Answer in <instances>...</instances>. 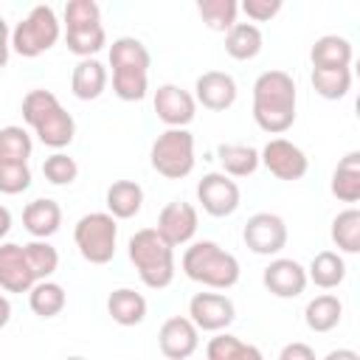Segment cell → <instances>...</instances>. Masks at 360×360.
Returning <instances> with one entry per match:
<instances>
[{
    "instance_id": "obj_24",
    "label": "cell",
    "mask_w": 360,
    "mask_h": 360,
    "mask_svg": "<svg viewBox=\"0 0 360 360\" xmlns=\"http://www.w3.org/2000/svg\"><path fill=\"white\" fill-rule=\"evenodd\" d=\"M343 278H346V262L340 253L321 250L312 256V262L307 267V281H312L321 290H335L343 284Z\"/></svg>"
},
{
    "instance_id": "obj_11",
    "label": "cell",
    "mask_w": 360,
    "mask_h": 360,
    "mask_svg": "<svg viewBox=\"0 0 360 360\" xmlns=\"http://www.w3.org/2000/svg\"><path fill=\"white\" fill-rule=\"evenodd\" d=\"M239 200H242V191L236 180L222 172H208L197 183V202L211 217H231L239 208Z\"/></svg>"
},
{
    "instance_id": "obj_23",
    "label": "cell",
    "mask_w": 360,
    "mask_h": 360,
    "mask_svg": "<svg viewBox=\"0 0 360 360\" xmlns=\"http://www.w3.org/2000/svg\"><path fill=\"white\" fill-rule=\"evenodd\" d=\"M107 214L112 219H132L143 205V188L135 180H115L107 188Z\"/></svg>"
},
{
    "instance_id": "obj_33",
    "label": "cell",
    "mask_w": 360,
    "mask_h": 360,
    "mask_svg": "<svg viewBox=\"0 0 360 360\" xmlns=\"http://www.w3.org/2000/svg\"><path fill=\"white\" fill-rule=\"evenodd\" d=\"M197 14L202 17V22L211 31H231L236 25L239 3L236 0H200L197 3Z\"/></svg>"
},
{
    "instance_id": "obj_28",
    "label": "cell",
    "mask_w": 360,
    "mask_h": 360,
    "mask_svg": "<svg viewBox=\"0 0 360 360\" xmlns=\"http://www.w3.org/2000/svg\"><path fill=\"white\" fill-rule=\"evenodd\" d=\"M217 160L222 166V174L228 177H248L259 169V152L245 143H219Z\"/></svg>"
},
{
    "instance_id": "obj_3",
    "label": "cell",
    "mask_w": 360,
    "mask_h": 360,
    "mask_svg": "<svg viewBox=\"0 0 360 360\" xmlns=\"http://www.w3.org/2000/svg\"><path fill=\"white\" fill-rule=\"evenodd\" d=\"M22 121L37 132V138L62 152L73 135H76V121L73 115L59 104V98L51 90H28L22 98Z\"/></svg>"
},
{
    "instance_id": "obj_47",
    "label": "cell",
    "mask_w": 360,
    "mask_h": 360,
    "mask_svg": "<svg viewBox=\"0 0 360 360\" xmlns=\"http://www.w3.org/2000/svg\"><path fill=\"white\" fill-rule=\"evenodd\" d=\"M65 360H84V357H76V354H73V357H65Z\"/></svg>"
},
{
    "instance_id": "obj_42",
    "label": "cell",
    "mask_w": 360,
    "mask_h": 360,
    "mask_svg": "<svg viewBox=\"0 0 360 360\" xmlns=\"http://www.w3.org/2000/svg\"><path fill=\"white\" fill-rule=\"evenodd\" d=\"M323 360H360V354L354 349H332Z\"/></svg>"
},
{
    "instance_id": "obj_17",
    "label": "cell",
    "mask_w": 360,
    "mask_h": 360,
    "mask_svg": "<svg viewBox=\"0 0 360 360\" xmlns=\"http://www.w3.org/2000/svg\"><path fill=\"white\" fill-rule=\"evenodd\" d=\"M236 93V79L225 70H205L194 82V101L214 112H225L228 107H233Z\"/></svg>"
},
{
    "instance_id": "obj_40",
    "label": "cell",
    "mask_w": 360,
    "mask_h": 360,
    "mask_svg": "<svg viewBox=\"0 0 360 360\" xmlns=\"http://www.w3.org/2000/svg\"><path fill=\"white\" fill-rule=\"evenodd\" d=\"M239 8L248 14V20L267 22L281 11V0H245V3H239Z\"/></svg>"
},
{
    "instance_id": "obj_36",
    "label": "cell",
    "mask_w": 360,
    "mask_h": 360,
    "mask_svg": "<svg viewBox=\"0 0 360 360\" xmlns=\"http://www.w3.org/2000/svg\"><path fill=\"white\" fill-rule=\"evenodd\" d=\"M34 152V141L22 127H3L0 129V160L8 163H28Z\"/></svg>"
},
{
    "instance_id": "obj_32",
    "label": "cell",
    "mask_w": 360,
    "mask_h": 360,
    "mask_svg": "<svg viewBox=\"0 0 360 360\" xmlns=\"http://www.w3.org/2000/svg\"><path fill=\"white\" fill-rule=\"evenodd\" d=\"M65 42L68 51L82 56V59H93V53H98L107 45V31L104 25H87V28H68L65 31Z\"/></svg>"
},
{
    "instance_id": "obj_6",
    "label": "cell",
    "mask_w": 360,
    "mask_h": 360,
    "mask_svg": "<svg viewBox=\"0 0 360 360\" xmlns=\"http://www.w3.org/2000/svg\"><path fill=\"white\" fill-rule=\"evenodd\" d=\"M62 25L51 6H34L11 31V48L22 59H37L59 42Z\"/></svg>"
},
{
    "instance_id": "obj_38",
    "label": "cell",
    "mask_w": 360,
    "mask_h": 360,
    "mask_svg": "<svg viewBox=\"0 0 360 360\" xmlns=\"http://www.w3.org/2000/svg\"><path fill=\"white\" fill-rule=\"evenodd\" d=\"M101 25V8L93 0H70L65 6V31L68 28H87Z\"/></svg>"
},
{
    "instance_id": "obj_13",
    "label": "cell",
    "mask_w": 360,
    "mask_h": 360,
    "mask_svg": "<svg viewBox=\"0 0 360 360\" xmlns=\"http://www.w3.org/2000/svg\"><path fill=\"white\" fill-rule=\"evenodd\" d=\"M155 112L169 129H186L197 115V101L180 84H160L155 90Z\"/></svg>"
},
{
    "instance_id": "obj_29",
    "label": "cell",
    "mask_w": 360,
    "mask_h": 360,
    "mask_svg": "<svg viewBox=\"0 0 360 360\" xmlns=\"http://www.w3.org/2000/svg\"><path fill=\"white\" fill-rule=\"evenodd\" d=\"M68 304V295H65V287L45 278V281H37L31 290H28V307L34 315L39 318H56Z\"/></svg>"
},
{
    "instance_id": "obj_19",
    "label": "cell",
    "mask_w": 360,
    "mask_h": 360,
    "mask_svg": "<svg viewBox=\"0 0 360 360\" xmlns=\"http://www.w3.org/2000/svg\"><path fill=\"white\" fill-rule=\"evenodd\" d=\"M309 59H312V68L318 70H346L354 59V48L346 37L323 34L309 48Z\"/></svg>"
},
{
    "instance_id": "obj_43",
    "label": "cell",
    "mask_w": 360,
    "mask_h": 360,
    "mask_svg": "<svg viewBox=\"0 0 360 360\" xmlns=\"http://www.w3.org/2000/svg\"><path fill=\"white\" fill-rule=\"evenodd\" d=\"M3 51H11V31H8V22L0 17V53Z\"/></svg>"
},
{
    "instance_id": "obj_37",
    "label": "cell",
    "mask_w": 360,
    "mask_h": 360,
    "mask_svg": "<svg viewBox=\"0 0 360 360\" xmlns=\"http://www.w3.org/2000/svg\"><path fill=\"white\" fill-rule=\"evenodd\" d=\"M42 174H45V180L53 183V186H70V183L79 177V166H76V160H73L70 155L53 152V155H48V158L42 160Z\"/></svg>"
},
{
    "instance_id": "obj_9",
    "label": "cell",
    "mask_w": 360,
    "mask_h": 360,
    "mask_svg": "<svg viewBox=\"0 0 360 360\" xmlns=\"http://www.w3.org/2000/svg\"><path fill=\"white\" fill-rule=\"evenodd\" d=\"M242 239L256 256H278L287 248V222L278 214L259 211L245 222Z\"/></svg>"
},
{
    "instance_id": "obj_1",
    "label": "cell",
    "mask_w": 360,
    "mask_h": 360,
    "mask_svg": "<svg viewBox=\"0 0 360 360\" xmlns=\"http://www.w3.org/2000/svg\"><path fill=\"white\" fill-rule=\"evenodd\" d=\"M298 90L287 70H264L253 82V121L262 132L281 135L295 124Z\"/></svg>"
},
{
    "instance_id": "obj_16",
    "label": "cell",
    "mask_w": 360,
    "mask_h": 360,
    "mask_svg": "<svg viewBox=\"0 0 360 360\" xmlns=\"http://www.w3.org/2000/svg\"><path fill=\"white\" fill-rule=\"evenodd\" d=\"M262 284L276 298H298L307 290V267L298 264L295 259H281L278 256L264 267Z\"/></svg>"
},
{
    "instance_id": "obj_4",
    "label": "cell",
    "mask_w": 360,
    "mask_h": 360,
    "mask_svg": "<svg viewBox=\"0 0 360 360\" xmlns=\"http://www.w3.org/2000/svg\"><path fill=\"white\" fill-rule=\"evenodd\" d=\"M127 253L149 290H163L174 281V248L155 228L135 231L129 236Z\"/></svg>"
},
{
    "instance_id": "obj_30",
    "label": "cell",
    "mask_w": 360,
    "mask_h": 360,
    "mask_svg": "<svg viewBox=\"0 0 360 360\" xmlns=\"http://www.w3.org/2000/svg\"><path fill=\"white\" fill-rule=\"evenodd\" d=\"M205 360H264V354L253 343L239 340L236 335L217 332L205 346Z\"/></svg>"
},
{
    "instance_id": "obj_7",
    "label": "cell",
    "mask_w": 360,
    "mask_h": 360,
    "mask_svg": "<svg viewBox=\"0 0 360 360\" xmlns=\"http://www.w3.org/2000/svg\"><path fill=\"white\" fill-rule=\"evenodd\" d=\"M194 135L188 129H166L152 141L149 163L166 180H183L194 169Z\"/></svg>"
},
{
    "instance_id": "obj_31",
    "label": "cell",
    "mask_w": 360,
    "mask_h": 360,
    "mask_svg": "<svg viewBox=\"0 0 360 360\" xmlns=\"http://www.w3.org/2000/svg\"><path fill=\"white\" fill-rule=\"evenodd\" d=\"M332 242L338 245L340 253H360V211L346 208L332 219Z\"/></svg>"
},
{
    "instance_id": "obj_25",
    "label": "cell",
    "mask_w": 360,
    "mask_h": 360,
    "mask_svg": "<svg viewBox=\"0 0 360 360\" xmlns=\"http://www.w3.org/2000/svg\"><path fill=\"white\" fill-rule=\"evenodd\" d=\"M329 188L340 202H357L360 200V152H346L340 158L338 169L332 172Z\"/></svg>"
},
{
    "instance_id": "obj_2",
    "label": "cell",
    "mask_w": 360,
    "mask_h": 360,
    "mask_svg": "<svg viewBox=\"0 0 360 360\" xmlns=\"http://www.w3.org/2000/svg\"><path fill=\"white\" fill-rule=\"evenodd\" d=\"M112 65V93L121 101H141L149 90V65L152 56L146 45L135 37H118L110 45Z\"/></svg>"
},
{
    "instance_id": "obj_22",
    "label": "cell",
    "mask_w": 360,
    "mask_h": 360,
    "mask_svg": "<svg viewBox=\"0 0 360 360\" xmlns=\"http://www.w3.org/2000/svg\"><path fill=\"white\" fill-rule=\"evenodd\" d=\"M107 87V68L98 59H79L70 76V90L79 101H93Z\"/></svg>"
},
{
    "instance_id": "obj_45",
    "label": "cell",
    "mask_w": 360,
    "mask_h": 360,
    "mask_svg": "<svg viewBox=\"0 0 360 360\" xmlns=\"http://www.w3.org/2000/svg\"><path fill=\"white\" fill-rule=\"evenodd\" d=\"M8 321H11V301L0 292V329H3Z\"/></svg>"
},
{
    "instance_id": "obj_27",
    "label": "cell",
    "mask_w": 360,
    "mask_h": 360,
    "mask_svg": "<svg viewBox=\"0 0 360 360\" xmlns=\"http://www.w3.org/2000/svg\"><path fill=\"white\" fill-rule=\"evenodd\" d=\"M343 318V304L338 295H315L307 307H304V323L312 329V332H332Z\"/></svg>"
},
{
    "instance_id": "obj_41",
    "label": "cell",
    "mask_w": 360,
    "mask_h": 360,
    "mask_svg": "<svg viewBox=\"0 0 360 360\" xmlns=\"http://www.w3.org/2000/svg\"><path fill=\"white\" fill-rule=\"evenodd\" d=\"M278 360H315V349H312L309 343L292 340V343H287V346L278 352Z\"/></svg>"
},
{
    "instance_id": "obj_26",
    "label": "cell",
    "mask_w": 360,
    "mask_h": 360,
    "mask_svg": "<svg viewBox=\"0 0 360 360\" xmlns=\"http://www.w3.org/2000/svg\"><path fill=\"white\" fill-rule=\"evenodd\" d=\"M262 31L259 25L253 22H236L228 34H225V53L236 62H248V59H256L262 53Z\"/></svg>"
},
{
    "instance_id": "obj_15",
    "label": "cell",
    "mask_w": 360,
    "mask_h": 360,
    "mask_svg": "<svg viewBox=\"0 0 360 360\" xmlns=\"http://www.w3.org/2000/svg\"><path fill=\"white\" fill-rule=\"evenodd\" d=\"M158 346L169 360H188L200 346V329L186 315H172L158 332Z\"/></svg>"
},
{
    "instance_id": "obj_8",
    "label": "cell",
    "mask_w": 360,
    "mask_h": 360,
    "mask_svg": "<svg viewBox=\"0 0 360 360\" xmlns=\"http://www.w3.org/2000/svg\"><path fill=\"white\" fill-rule=\"evenodd\" d=\"M73 242L84 262L90 264H107L115 256L118 242V225L107 211H90L79 217L73 228Z\"/></svg>"
},
{
    "instance_id": "obj_39",
    "label": "cell",
    "mask_w": 360,
    "mask_h": 360,
    "mask_svg": "<svg viewBox=\"0 0 360 360\" xmlns=\"http://www.w3.org/2000/svg\"><path fill=\"white\" fill-rule=\"evenodd\" d=\"M31 186L28 163H8L0 160V194H22Z\"/></svg>"
},
{
    "instance_id": "obj_34",
    "label": "cell",
    "mask_w": 360,
    "mask_h": 360,
    "mask_svg": "<svg viewBox=\"0 0 360 360\" xmlns=\"http://www.w3.org/2000/svg\"><path fill=\"white\" fill-rule=\"evenodd\" d=\"M309 82H312V90L321 98L338 101L352 90V70L349 68L346 70H318V68H312Z\"/></svg>"
},
{
    "instance_id": "obj_21",
    "label": "cell",
    "mask_w": 360,
    "mask_h": 360,
    "mask_svg": "<svg viewBox=\"0 0 360 360\" xmlns=\"http://www.w3.org/2000/svg\"><path fill=\"white\" fill-rule=\"evenodd\" d=\"M107 312L118 326H138L146 318V298L132 287H118L107 295Z\"/></svg>"
},
{
    "instance_id": "obj_18",
    "label": "cell",
    "mask_w": 360,
    "mask_h": 360,
    "mask_svg": "<svg viewBox=\"0 0 360 360\" xmlns=\"http://www.w3.org/2000/svg\"><path fill=\"white\" fill-rule=\"evenodd\" d=\"M37 284L25 262V250L17 242H0V287L6 292H28Z\"/></svg>"
},
{
    "instance_id": "obj_46",
    "label": "cell",
    "mask_w": 360,
    "mask_h": 360,
    "mask_svg": "<svg viewBox=\"0 0 360 360\" xmlns=\"http://www.w3.org/2000/svg\"><path fill=\"white\" fill-rule=\"evenodd\" d=\"M6 62H8V51H3V53H0V70L6 68Z\"/></svg>"
},
{
    "instance_id": "obj_5",
    "label": "cell",
    "mask_w": 360,
    "mask_h": 360,
    "mask_svg": "<svg viewBox=\"0 0 360 360\" xmlns=\"http://www.w3.org/2000/svg\"><path fill=\"white\" fill-rule=\"evenodd\" d=\"M183 273L211 290H231L239 281V262L233 253H228L225 248H219L211 239L194 242L186 248L183 253Z\"/></svg>"
},
{
    "instance_id": "obj_12",
    "label": "cell",
    "mask_w": 360,
    "mask_h": 360,
    "mask_svg": "<svg viewBox=\"0 0 360 360\" xmlns=\"http://www.w3.org/2000/svg\"><path fill=\"white\" fill-rule=\"evenodd\" d=\"M188 321L200 332H225L236 321V307L222 292H197L188 301Z\"/></svg>"
},
{
    "instance_id": "obj_20",
    "label": "cell",
    "mask_w": 360,
    "mask_h": 360,
    "mask_svg": "<svg viewBox=\"0 0 360 360\" xmlns=\"http://www.w3.org/2000/svg\"><path fill=\"white\" fill-rule=\"evenodd\" d=\"M22 225L34 239H48L62 228V208L51 197H37L22 208Z\"/></svg>"
},
{
    "instance_id": "obj_44",
    "label": "cell",
    "mask_w": 360,
    "mask_h": 360,
    "mask_svg": "<svg viewBox=\"0 0 360 360\" xmlns=\"http://www.w3.org/2000/svg\"><path fill=\"white\" fill-rule=\"evenodd\" d=\"M8 231H11V211L6 205H0V242L6 239Z\"/></svg>"
},
{
    "instance_id": "obj_10",
    "label": "cell",
    "mask_w": 360,
    "mask_h": 360,
    "mask_svg": "<svg viewBox=\"0 0 360 360\" xmlns=\"http://www.w3.org/2000/svg\"><path fill=\"white\" fill-rule=\"evenodd\" d=\"M259 163H262L273 177L287 180V183L301 180V177L307 174V169H309V160H307L304 149L295 146V143L287 141V138H270V141L262 146V152H259Z\"/></svg>"
},
{
    "instance_id": "obj_14",
    "label": "cell",
    "mask_w": 360,
    "mask_h": 360,
    "mask_svg": "<svg viewBox=\"0 0 360 360\" xmlns=\"http://www.w3.org/2000/svg\"><path fill=\"white\" fill-rule=\"evenodd\" d=\"M197 225H200V219H197V208H194L191 202L172 200V202L163 205V211L158 214V225H155V231H158L172 248H177V245H188V242L194 239Z\"/></svg>"
},
{
    "instance_id": "obj_35",
    "label": "cell",
    "mask_w": 360,
    "mask_h": 360,
    "mask_svg": "<svg viewBox=\"0 0 360 360\" xmlns=\"http://www.w3.org/2000/svg\"><path fill=\"white\" fill-rule=\"evenodd\" d=\"M22 250H25V262H28L31 273L37 276V281H45L48 276L56 273V267H59V253H56V248H53L48 239H34V242L22 245Z\"/></svg>"
}]
</instances>
